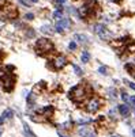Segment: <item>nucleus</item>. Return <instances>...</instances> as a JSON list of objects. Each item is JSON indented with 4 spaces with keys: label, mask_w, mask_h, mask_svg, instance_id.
<instances>
[{
    "label": "nucleus",
    "mask_w": 135,
    "mask_h": 137,
    "mask_svg": "<svg viewBox=\"0 0 135 137\" xmlns=\"http://www.w3.org/2000/svg\"><path fill=\"white\" fill-rule=\"evenodd\" d=\"M126 84H128L130 87L132 88V90H135V84H134V83H131V82H126Z\"/></svg>",
    "instance_id": "nucleus-28"
},
{
    "label": "nucleus",
    "mask_w": 135,
    "mask_h": 137,
    "mask_svg": "<svg viewBox=\"0 0 135 137\" xmlns=\"http://www.w3.org/2000/svg\"><path fill=\"white\" fill-rule=\"evenodd\" d=\"M132 134H134V137H135V129H134V130H132Z\"/></svg>",
    "instance_id": "nucleus-34"
},
{
    "label": "nucleus",
    "mask_w": 135,
    "mask_h": 137,
    "mask_svg": "<svg viewBox=\"0 0 135 137\" xmlns=\"http://www.w3.org/2000/svg\"><path fill=\"white\" fill-rule=\"evenodd\" d=\"M4 122V118H3V117H1V115H0V125H1V124H3Z\"/></svg>",
    "instance_id": "nucleus-30"
},
{
    "label": "nucleus",
    "mask_w": 135,
    "mask_h": 137,
    "mask_svg": "<svg viewBox=\"0 0 135 137\" xmlns=\"http://www.w3.org/2000/svg\"><path fill=\"white\" fill-rule=\"evenodd\" d=\"M1 133H3V130H1V129H0V136H1Z\"/></svg>",
    "instance_id": "nucleus-35"
},
{
    "label": "nucleus",
    "mask_w": 135,
    "mask_h": 137,
    "mask_svg": "<svg viewBox=\"0 0 135 137\" xmlns=\"http://www.w3.org/2000/svg\"><path fill=\"white\" fill-rule=\"evenodd\" d=\"M101 107V100L98 99V98H91V99H89L87 105H86V110L89 111V113H96V111H98V109Z\"/></svg>",
    "instance_id": "nucleus-7"
},
{
    "label": "nucleus",
    "mask_w": 135,
    "mask_h": 137,
    "mask_svg": "<svg viewBox=\"0 0 135 137\" xmlns=\"http://www.w3.org/2000/svg\"><path fill=\"white\" fill-rule=\"evenodd\" d=\"M82 62H89V60H90V53L87 52V50H85V52H82Z\"/></svg>",
    "instance_id": "nucleus-17"
},
{
    "label": "nucleus",
    "mask_w": 135,
    "mask_h": 137,
    "mask_svg": "<svg viewBox=\"0 0 135 137\" xmlns=\"http://www.w3.org/2000/svg\"><path fill=\"white\" fill-rule=\"evenodd\" d=\"M7 71H14V67L12 65H7Z\"/></svg>",
    "instance_id": "nucleus-29"
},
{
    "label": "nucleus",
    "mask_w": 135,
    "mask_h": 137,
    "mask_svg": "<svg viewBox=\"0 0 135 137\" xmlns=\"http://www.w3.org/2000/svg\"><path fill=\"white\" fill-rule=\"evenodd\" d=\"M35 50L38 53H51L53 50V44L47 38H40L35 44Z\"/></svg>",
    "instance_id": "nucleus-3"
},
{
    "label": "nucleus",
    "mask_w": 135,
    "mask_h": 137,
    "mask_svg": "<svg viewBox=\"0 0 135 137\" xmlns=\"http://www.w3.org/2000/svg\"><path fill=\"white\" fill-rule=\"evenodd\" d=\"M59 137H67V136H64V134H60V133H59Z\"/></svg>",
    "instance_id": "nucleus-32"
},
{
    "label": "nucleus",
    "mask_w": 135,
    "mask_h": 137,
    "mask_svg": "<svg viewBox=\"0 0 135 137\" xmlns=\"http://www.w3.org/2000/svg\"><path fill=\"white\" fill-rule=\"evenodd\" d=\"M23 130H25V136H26V137H35L34 134L32 133V130H30V128L26 125V124H23Z\"/></svg>",
    "instance_id": "nucleus-15"
},
{
    "label": "nucleus",
    "mask_w": 135,
    "mask_h": 137,
    "mask_svg": "<svg viewBox=\"0 0 135 137\" xmlns=\"http://www.w3.org/2000/svg\"><path fill=\"white\" fill-rule=\"evenodd\" d=\"M98 72H100L101 75H106L108 69H106V67H100V68H98Z\"/></svg>",
    "instance_id": "nucleus-21"
},
{
    "label": "nucleus",
    "mask_w": 135,
    "mask_h": 137,
    "mask_svg": "<svg viewBox=\"0 0 135 137\" xmlns=\"http://www.w3.org/2000/svg\"><path fill=\"white\" fill-rule=\"evenodd\" d=\"M52 62H53V69L59 71L67 64V58H66L64 56H57V57H55V60H53Z\"/></svg>",
    "instance_id": "nucleus-8"
},
{
    "label": "nucleus",
    "mask_w": 135,
    "mask_h": 137,
    "mask_svg": "<svg viewBox=\"0 0 135 137\" xmlns=\"http://www.w3.org/2000/svg\"><path fill=\"white\" fill-rule=\"evenodd\" d=\"M41 113L44 114V117H49V115H52V113H53V107L52 106H45V107L41 109Z\"/></svg>",
    "instance_id": "nucleus-12"
},
{
    "label": "nucleus",
    "mask_w": 135,
    "mask_h": 137,
    "mask_svg": "<svg viewBox=\"0 0 135 137\" xmlns=\"http://www.w3.org/2000/svg\"><path fill=\"white\" fill-rule=\"evenodd\" d=\"M71 26V22H70V19H60L57 23H56V26H55V29H56V31L57 33H63L66 29H68V27Z\"/></svg>",
    "instance_id": "nucleus-9"
},
{
    "label": "nucleus",
    "mask_w": 135,
    "mask_h": 137,
    "mask_svg": "<svg viewBox=\"0 0 135 137\" xmlns=\"http://www.w3.org/2000/svg\"><path fill=\"white\" fill-rule=\"evenodd\" d=\"M74 38H75L76 41L82 42V44H86V42L89 41V38L86 37V35H83V34H75V35H74Z\"/></svg>",
    "instance_id": "nucleus-13"
},
{
    "label": "nucleus",
    "mask_w": 135,
    "mask_h": 137,
    "mask_svg": "<svg viewBox=\"0 0 135 137\" xmlns=\"http://www.w3.org/2000/svg\"><path fill=\"white\" fill-rule=\"evenodd\" d=\"M0 77L3 79V87H4V90H6L7 92L12 91V88H14V84H15L14 76H11V75H6V72L0 71Z\"/></svg>",
    "instance_id": "nucleus-4"
},
{
    "label": "nucleus",
    "mask_w": 135,
    "mask_h": 137,
    "mask_svg": "<svg viewBox=\"0 0 135 137\" xmlns=\"http://www.w3.org/2000/svg\"><path fill=\"white\" fill-rule=\"evenodd\" d=\"M12 115H14V111H12L11 109H7V110H4V113L1 114V117H3L4 120H6V118H12Z\"/></svg>",
    "instance_id": "nucleus-14"
},
{
    "label": "nucleus",
    "mask_w": 135,
    "mask_h": 137,
    "mask_svg": "<svg viewBox=\"0 0 135 137\" xmlns=\"http://www.w3.org/2000/svg\"><path fill=\"white\" fill-rule=\"evenodd\" d=\"M53 18H55V19H59V21H60V19H63V18H62V11H55V12H53Z\"/></svg>",
    "instance_id": "nucleus-19"
},
{
    "label": "nucleus",
    "mask_w": 135,
    "mask_h": 137,
    "mask_svg": "<svg viewBox=\"0 0 135 137\" xmlns=\"http://www.w3.org/2000/svg\"><path fill=\"white\" fill-rule=\"evenodd\" d=\"M78 134L82 136V137H96V134H94L89 128H81L79 130H78Z\"/></svg>",
    "instance_id": "nucleus-10"
},
{
    "label": "nucleus",
    "mask_w": 135,
    "mask_h": 137,
    "mask_svg": "<svg viewBox=\"0 0 135 137\" xmlns=\"http://www.w3.org/2000/svg\"><path fill=\"white\" fill-rule=\"evenodd\" d=\"M25 18H26L27 21H32V19H34V15H33V14H26V15H25Z\"/></svg>",
    "instance_id": "nucleus-25"
},
{
    "label": "nucleus",
    "mask_w": 135,
    "mask_h": 137,
    "mask_svg": "<svg viewBox=\"0 0 135 137\" xmlns=\"http://www.w3.org/2000/svg\"><path fill=\"white\" fill-rule=\"evenodd\" d=\"M64 1H66V0H56V3H60V4L64 3Z\"/></svg>",
    "instance_id": "nucleus-31"
},
{
    "label": "nucleus",
    "mask_w": 135,
    "mask_h": 137,
    "mask_svg": "<svg viewBox=\"0 0 135 137\" xmlns=\"http://www.w3.org/2000/svg\"><path fill=\"white\" fill-rule=\"evenodd\" d=\"M108 92L111 94V96H112V98H116V91H115L113 88H111V90H109Z\"/></svg>",
    "instance_id": "nucleus-26"
},
{
    "label": "nucleus",
    "mask_w": 135,
    "mask_h": 137,
    "mask_svg": "<svg viewBox=\"0 0 135 137\" xmlns=\"http://www.w3.org/2000/svg\"><path fill=\"white\" fill-rule=\"evenodd\" d=\"M132 75H134V76H135V71H134V72H132Z\"/></svg>",
    "instance_id": "nucleus-36"
},
{
    "label": "nucleus",
    "mask_w": 135,
    "mask_h": 137,
    "mask_svg": "<svg viewBox=\"0 0 135 137\" xmlns=\"http://www.w3.org/2000/svg\"><path fill=\"white\" fill-rule=\"evenodd\" d=\"M119 113H120L123 117H127L130 114V107L126 106V105H120L119 106Z\"/></svg>",
    "instance_id": "nucleus-11"
},
{
    "label": "nucleus",
    "mask_w": 135,
    "mask_h": 137,
    "mask_svg": "<svg viewBox=\"0 0 135 137\" xmlns=\"http://www.w3.org/2000/svg\"><path fill=\"white\" fill-rule=\"evenodd\" d=\"M18 16V10L11 4H6V6L0 7V19L1 21H10V19H15Z\"/></svg>",
    "instance_id": "nucleus-2"
},
{
    "label": "nucleus",
    "mask_w": 135,
    "mask_h": 137,
    "mask_svg": "<svg viewBox=\"0 0 135 137\" xmlns=\"http://www.w3.org/2000/svg\"><path fill=\"white\" fill-rule=\"evenodd\" d=\"M72 67H74V71H75V73H76V75H82V69H81V68L79 67H78V65H76V64H72Z\"/></svg>",
    "instance_id": "nucleus-18"
},
{
    "label": "nucleus",
    "mask_w": 135,
    "mask_h": 137,
    "mask_svg": "<svg viewBox=\"0 0 135 137\" xmlns=\"http://www.w3.org/2000/svg\"><path fill=\"white\" fill-rule=\"evenodd\" d=\"M115 137H116V136H115Z\"/></svg>",
    "instance_id": "nucleus-37"
},
{
    "label": "nucleus",
    "mask_w": 135,
    "mask_h": 137,
    "mask_svg": "<svg viewBox=\"0 0 135 137\" xmlns=\"http://www.w3.org/2000/svg\"><path fill=\"white\" fill-rule=\"evenodd\" d=\"M68 48H70V50H75V49H76V42L71 41L70 45H68Z\"/></svg>",
    "instance_id": "nucleus-23"
},
{
    "label": "nucleus",
    "mask_w": 135,
    "mask_h": 137,
    "mask_svg": "<svg viewBox=\"0 0 135 137\" xmlns=\"http://www.w3.org/2000/svg\"><path fill=\"white\" fill-rule=\"evenodd\" d=\"M33 100H34V92H30L29 95H27V103H29V105H32Z\"/></svg>",
    "instance_id": "nucleus-20"
},
{
    "label": "nucleus",
    "mask_w": 135,
    "mask_h": 137,
    "mask_svg": "<svg viewBox=\"0 0 135 137\" xmlns=\"http://www.w3.org/2000/svg\"><path fill=\"white\" fill-rule=\"evenodd\" d=\"M128 102L131 103V105L135 106V96H130V98H128Z\"/></svg>",
    "instance_id": "nucleus-27"
},
{
    "label": "nucleus",
    "mask_w": 135,
    "mask_h": 137,
    "mask_svg": "<svg viewBox=\"0 0 135 137\" xmlns=\"http://www.w3.org/2000/svg\"><path fill=\"white\" fill-rule=\"evenodd\" d=\"M128 98H130V96H128V94H127V92H121V99H123L124 102H128Z\"/></svg>",
    "instance_id": "nucleus-22"
},
{
    "label": "nucleus",
    "mask_w": 135,
    "mask_h": 137,
    "mask_svg": "<svg viewBox=\"0 0 135 137\" xmlns=\"http://www.w3.org/2000/svg\"><path fill=\"white\" fill-rule=\"evenodd\" d=\"M94 0H89L87 3H85L82 7L79 8V16L81 18H87L89 15H91L93 14V11H94Z\"/></svg>",
    "instance_id": "nucleus-6"
},
{
    "label": "nucleus",
    "mask_w": 135,
    "mask_h": 137,
    "mask_svg": "<svg viewBox=\"0 0 135 137\" xmlns=\"http://www.w3.org/2000/svg\"><path fill=\"white\" fill-rule=\"evenodd\" d=\"M127 50H128V52H131V53H134V52H135V44L130 45V46L127 48Z\"/></svg>",
    "instance_id": "nucleus-24"
},
{
    "label": "nucleus",
    "mask_w": 135,
    "mask_h": 137,
    "mask_svg": "<svg viewBox=\"0 0 135 137\" xmlns=\"http://www.w3.org/2000/svg\"><path fill=\"white\" fill-rule=\"evenodd\" d=\"M89 91L90 90H89L87 86H86L85 83H81V84L75 86V87L70 91V98L74 100V102L79 103V102H82V100H85L86 98H87Z\"/></svg>",
    "instance_id": "nucleus-1"
},
{
    "label": "nucleus",
    "mask_w": 135,
    "mask_h": 137,
    "mask_svg": "<svg viewBox=\"0 0 135 137\" xmlns=\"http://www.w3.org/2000/svg\"><path fill=\"white\" fill-rule=\"evenodd\" d=\"M94 31L98 34V37L101 38V39H104V41H109L112 38V34L109 33V30L106 29L104 25H101V23H98V25H96L94 26Z\"/></svg>",
    "instance_id": "nucleus-5"
},
{
    "label": "nucleus",
    "mask_w": 135,
    "mask_h": 137,
    "mask_svg": "<svg viewBox=\"0 0 135 137\" xmlns=\"http://www.w3.org/2000/svg\"><path fill=\"white\" fill-rule=\"evenodd\" d=\"M30 1H33V3H37L38 0H30Z\"/></svg>",
    "instance_id": "nucleus-33"
},
{
    "label": "nucleus",
    "mask_w": 135,
    "mask_h": 137,
    "mask_svg": "<svg viewBox=\"0 0 135 137\" xmlns=\"http://www.w3.org/2000/svg\"><path fill=\"white\" fill-rule=\"evenodd\" d=\"M41 31L42 33H45V34H53V31H52V27L49 26V25H45V26H42L41 27Z\"/></svg>",
    "instance_id": "nucleus-16"
}]
</instances>
